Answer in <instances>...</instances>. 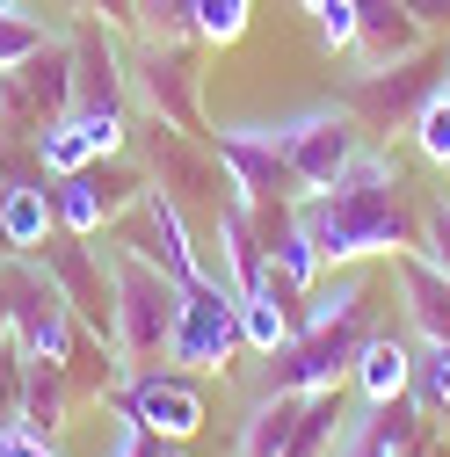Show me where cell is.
Returning a JSON list of instances; mask_svg holds the SVG:
<instances>
[{
	"mask_svg": "<svg viewBox=\"0 0 450 457\" xmlns=\"http://www.w3.org/2000/svg\"><path fill=\"white\" fill-rule=\"evenodd\" d=\"M37 262H44L51 283H59V298H66V312L80 320V334H95L102 349L117 356V291H109V254L88 247L80 233H51V240L37 247Z\"/></svg>",
	"mask_w": 450,
	"mask_h": 457,
	"instance_id": "8992f818",
	"label": "cell"
},
{
	"mask_svg": "<svg viewBox=\"0 0 450 457\" xmlns=\"http://www.w3.org/2000/svg\"><path fill=\"white\" fill-rule=\"evenodd\" d=\"M44 44H51V29H44L29 8H0V73L22 66V59H37Z\"/></svg>",
	"mask_w": 450,
	"mask_h": 457,
	"instance_id": "d4e9b609",
	"label": "cell"
},
{
	"mask_svg": "<svg viewBox=\"0 0 450 457\" xmlns=\"http://www.w3.org/2000/svg\"><path fill=\"white\" fill-rule=\"evenodd\" d=\"M124 218H131V247H138V254H153V262H160L167 276H175V283L211 276V269H204V247L189 240V218H182V204L167 196V189H153V182H146V189H138V204H131Z\"/></svg>",
	"mask_w": 450,
	"mask_h": 457,
	"instance_id": "7c38bea8",
	"label": "cell"
},
{
	"mask_svg": "<svg viewBox=\"0 0 450 457\" xmlns=\"http://www.w3.org/2000/svg\"><path fill=\"white\" fill-rule=\"evenodd\" d=\"M443 276H450V196H436V204H421V240H414Z\"/></svg>",
	"mask_w": 450,
	"mask_h": 457,
	"instance_id": "484cf974",
	"label": "cell"
},
{
	"mask_svg": "<svg viewBox=\"0 0 450 457\" xmlns=\"http://www.w3.org/2000/svg\"><path fill=\"white\" fill-rule=\"evenodd\" d=\"M443 87H450V44H443Z\"/></svg>",
	"mask_w": 450,
	"mask_h": 457,
	"instance_id": "1f68e13d",
	"label": "cell"
},
{
	"mask_svg": "<svg viewBox=\"0 0 450 457\" xmlns=\"http://www.w3.org/2000/svg\"><path fill=\"white\" fill-rule=\"evenodd\" d=\"M131 87L146 95V109L160 124H175L189 138H211L204 131V102H196V59H189V37H146L138 59H124Z\"/></svg>",
	"mask_w": 450,
	"mask_h": 457,
	"instance_id": "52a82bcc",
	"label": "cell"
},
{
	"mask_svg": "<svg viewBox=\"0 0 450 457\" xmlns=\"http://www.w3.org/2000/svg\"><path fill=\"white\" fill-rule=\"evenodd\" d=\"M102 254H109V291H117V363H124V378L167 363V334H175V312H182V283L153 254H138L131 240L102 247Z\"/></svg>",
	"mask_w": 450,
	"mask_h": 457,
	"instance_id": "3957f363",
	"label": "cell"
},
{
	"mask_svg": "<svg viewBox=\"0 0 450 457\" xmlns=\"http://www.w3.org/2000/svg\"><path fill=\"white\" fill-rule=\"evenodd\" d=\"M407 138H414V153L436 167V175H450V87H436L421 109H414V124H407Z\"/></svg>",
	"mask_w": 450,
	"mask_h": 457,
	"instance_id": "603a6c76",
	"label": "cell"
},
{
	"mask_svg": "<svg viewBox=\"0 0 450 457\" xmlns=\"http://www.w3.org/2000/svg\"><path fill=\"white\" fill-rule=\"evenodd\" d=\"M298 291H284L276 276H262V283H247L240 291V341L254 356H276V349H291V334H298Z\"/></svg>",
	"mask_w": 450,
	"mask_h": 457,
	"instance_id": "ac0fdd59",
	"label": "cell"
},
{
	"mask_svg": "<svg viewBox=\"0 0 450 457\" xmlns=\"http://www.w3.org/2000/svg\"><path fill=\"white\" fill-rule=\"evenodd\" d=\"M298 414H305V392H262L240 421V457H291Z\"/></svg>",
	"mask_w": 450,
	"mask_h": 457,
	"instance_id": "ffe728a7",
	"label": "cell"
},
{
	"mask_svg": "<svg viewBox=\"0 0 450 457\" xmlns=\"http://www.w3.org/2000/svg\"><path fill=\"white\" fill-rule=\"evenodd\" d=\"M80 8H88L95 22H117V29H131V22H138V8H131V0H80Z\"/></svg>",
	"mask_w": 450,
	"mask_h": 457,
	"instance_id": "f1b7e54d",
	"label": "cell"
},
{
	"mask_svg": "<svg viewBox=\"0 0 450 457\" xmlns=\"http://www.w3.org/2000/svg\"><path fill=\"white\" fill-rule=\"evenodd\" d=\"M240 349H247L240 341V291L218 283V276L182 283V312H175V334H167V363L189 370V378H225Z\"/></svg>",
	"mask_w": 450,
	"mask_h": 457,
	"instance_id": "5b68a950",
	"label": "cell"
},
{
	"mask_svg": "<svg viewBox=\"0 0 450 457\" xmlns=\"http://www.w3.org/2000/svg\"><path fill=\"white\" fill-rule=\"evenodd\" d=\"M138 189H146V182H131V175H102V160H95V167H80V175H59V182H51V211H59V233L95 240L102 225H117V218L138 204Z\"/></svg>",
	"mask_w": 450,
	"mask_h": 457,
	"instance_id": "4fadbf2b",
	"label": "cell"
},
{
	"mask_svg": "<svg viewBox=\"0 0 450 457\" xmlns=\"http://www.w3.org/2000/svg\"><path fill=\"white\" fill-rule=\"evenodd\" d=\"M117 414H131L153 443H189V436L204 428V392H196L189 370L153 363V370H131V378L117 385Z\"/></svg>",
	"mask_w": 450,
	"mask_h": 457,
	"instance_id": "30bf717a",
	"label": "cell"
},
{
	"mask_svg": "<svg viewBox=\"0 0 450 457\" xmlns=\"http://www.w3.org/2000/svg\"><path fill=\"white\" fill-rule=\"evenodd\" d=\"M0 457H59V443H51V428H37V421H0Z\"/></svg>",
	"mask_w": 450,
	"mask_h": 457,
	"instance_id": "4316f807",
	"label": "cell"
},
{
	"mask_svg": "<svg viewBox=\"0 0 450 457\" xmlns=\"http://www.w3.org/2000/svg\"><path fill=\"white\" fill-rule=\"evenodd\" d=\"M66 414H73V378H66V363H29V356H22V421H37V428L59 436Z\"/></svg>",
	"mask_w": 450,
	"mask_h": 457,
	"instance_id": "44dd1931",
	"label": "cell"
},
{
	"mask_svg": "<svg viewBox=\"0 0 450 457\" xmlns=\"http://www.w3.org/2000/svg\"><path fill=\"white\" fill-rule=\"evenodd\" d=\"M414 399L436 428L450 421V341H414Z\"/></svg>",
	"mask_w": 450,
	"mask_h": 457,
	"instance_id": "7402d4cb",
	"label": "cell"
},
{
	"mask_svg": "<svg viewBox=\"0 0 450 457\" xmlns=\"http://www.w3.org/2000/svg\"><path fill=\"white\" fill-rule=\"evenodd\" d=\"M392 283H400V305H407V334L414 341H450V276L421 247L392 254Z\"/></svg>",
	"mask_w": 450,
	"mask_h": 457,
	"instance_id": "2e32d148",
	"label": "cell"
},
{
	"mask_svg": "<svg viewBox=\"0 0 450 457\" xmlns=\"http://www.w3.org/2000/svg\"><path fill=\"white\" fill-rule=\"evenodd\" d=\"M276 145H284V167H291L298 196H312V189H334L371 153V131H363V117L349 102H312V109L276 124Z\"/></svg>",
	"mask_w": 450,
	"mask_h": 457,
	"instance_id": "277c9868",
	"label": "cell"
},
{
	"mask_svg": "<svg viewBox=\"0 0 450 457\" xmlns=\"http://www.w3.org/2000/svg\"><path fill=\"white\" fill-rule=\"evenodd\" d=\"M138 457H182V443H146Z\"/></svg>",
	"mask_w": 450,
	"mask_h": 457,
	"instance_id": "4dcf8cb0",
	"label": "cell"
},
{
	"mask_svg": "<svg viewBox=\"0 0 450 457\" xmlns=\"http://www.w3.org/2000/svg\"><path fill=\"white\" fill-rule=\"evenodd\" d=\"M298 225L312 233L327 269H363V262H392L421 240V204L407 196V167L385 145H371L334 189H312L291 204Z\"/></svg>",
	"mask_w": 450,
	"mask_h": 457,
	"instance_id": "6da1fadb",
	"label": "cell"
},
{
	"mask_svg": "<svg viewBox=\"0 0 450 457\" xmlns=\"http://www.w3.org/2000/svg\"><path fill=\"white\" fill-rule=\"evenodd\" d=\"M117 153H124V109H66L37 131V167L51 182L80 175L95 160H117Z\"/></svg>",
	"mask_w": 450,
	"mask_h": 457,
	"instance_id": "8fae6325",
	"label": "cell"
},
{
	"mask_svg": "<svg viewBox=\"0 0 450 457\" xmlns=\"http://www.w3.org/2000/svg\"><path fill=\"white\" fill-rule=\"evenodd\" d=\"M436 87H443V59H436V66H429V59H400V66H363V73L342 87V102L363 117L371 138H392V131L414 124V109H421Z\"/></svg>",
	"mask_w": 450,
	"mask_h": 457,
	"instance_id": "9c48e42d",
	"label": "cell"
},
{
	"mask_svg": "<svg viewBox=\"0 0 450 457\" xmlns=\"http://www.w3.org/2000/svg\"><path fill=\"white\" fill-rule=\"evenodd\" d=\"M211 153L225 167V182L247 211L262 204H298V182L284 167V145H276V124H218L211 131Z\"/></svg>",
	"mask_w": 450,
	"mask_h": 457,
	"instance_id": "ba28073f",
	"label": "cell"
},
{
	"mask_svg": "<svg viewBox=\"0 0 450 457\" xmlns=\"http://www.w3.org/2000/svg\"><path fill=\"white\" fill-rule=\"evenodd\" d=\"M124 59H117V44L102 37V22H88L73 37V109H124Z\"/></svg>",
	"mask_w": 450,
	"mask_h": 457,
	"instance_id": "e0dca14e",
	"label": "cell"
},
{
	"mask_svg": "<svg viewBox=\"0 0 450 457\" xmlns=\"http://www.w3.org/2000/svg\"><path fill=\"white\" fill-rule=\"evenodd\" d=\"M254 0H189V37L196 44H240Z\"/></svg>",
	"mask_w": 450,
	"mask_h": 457,
	"instance_id": "cb8c5ba5",
	"label": "cell"
},
{
	"mask_svg": "<svg viewBox=\"0 0 450 457\" xmlns=\"http://www.w3.org/2000/svg\"><path fill=\"white\" fill-rule=\"evenodd\" d=\"M146 37H189V0H131Z\"/></svg>",
	"mask_w": 450,
	"mask_h": 457,
	"instance_id": "83f0119b",
	"label": "cell"
},
{
	"mask_svg": "<svg viewBox=\"0 0 450 457\" xmlns=\"http://www.w3.org/2000/svg\"><path fill=\"white\" fill-rule=\"evenodd\" d=\"M363 334H371V276L363 269H327L298 305L291 349L269 356V392H334L349 378Z\"/></svg>",
	"mask_w": 450,
	"mask_h": 457,
	"instance_id": "7a4b0ae2",
	"label": "cell"
},
{
	"mask_svg": "<svg viewBox=\"0 0 450 457\" xmlns=\"http://www.w3.org/2000/svg\"><path fill=\"white\" fill-rule=\"evenodd\" d=\"M407 8H414L429 29H450V0H407Z\"/></svg>",
	"mask_w": 450,
	"mask_h": 457,
	"instance_id": "f546056e",
	"label": "cell"
},
{
	"mask_svg": "<svg viewBox=\"0 0 450 457\" xmlns=\"http://www.w3.org/2000/svg\"><path fill=\"white\" fill-rule=\"evenodd\" d=\"M51 233H59V211H51V189L15 175L8 189H0V247L8 254H37Z\"/></svg>",
	"mask_w": 450,
	"mask_h": 457,
	"instance_id": "d6986e66",
	"label": "cell"
},
{
	"mask_svg": "<svg viewBox=\"0 0 450 457\" xmlns=\"http://www.w3.org/2000/svg\"><path fill=\"white\" fill-rule=\"evenodd\" d=\"M349 392L356 407H392V399L414 392V334H363V349L349 363Z\"/></svg>",
	"mask_w": 450,
	"mask_h": 457,
	"instance_id": "9a60e30c",
	"label": "cell"
},
{
	"mask_svg": "<svg viewBox=\"0 0 450 457\" xmlns=\"http://www.w3.org/2000/svg\"><path fill=\"white\" fill-rule=\"evenodd\" d=\"M429 22L407 0H356V66H400L429 51Z\"/></svg>",
	"mask_w": 450,
	"mask_h": 457,
	"instance_id": "5bb4252c",
	"label": "cell"
}]
</instances>
